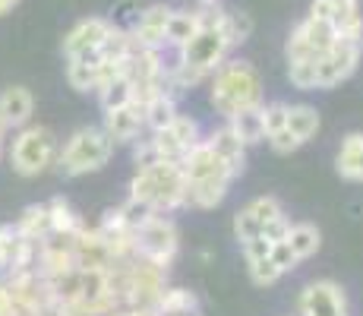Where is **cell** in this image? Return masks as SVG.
Returning a JSON list of instances; mask_svg holds the SVG:
<instances>
[{
	"mask_svg": "<svg viewBox=\"0 0 363 316\" xmlns=\"http://www.w3.org/2000/svg\"><path fill=\"white\" fill-rule=\"evenodd\" d=\"M114 156V139L101 126H82L67 139V146L57 152V171L64 178H82V174L101 171Z\"/></svg>",
	"mask_w": 363,
	"mask_h": 316,
	"instance_id": "cell-3",
	"label": "cell"
},
{
	"mask_svg": "<svg viewBox=\"0 0 363 316\" xmlns=\"http://www.w3.org/2000/svg\"><path fill=\"white\" fill-rule=\"evenodd\" d=\"M206 143H208V149H212L215 156L225 161V165L231 168L234 174L243 171V156H247V146L237 139V133L231 130V126H221V130H215L212 136L206 139Z\"/></svg>",
	"mask_w": 363,
	"mask_h": 316,
	"instance_id": "cell-15",
	"label": "cell"
},
{
	"mask_svg": "<svg viewBox=\"0 0 363 316\" xmlns=\"http://www.w3.org/2000/svg\"><path fill=\"white\" fill-rule=\"evenodd\" d=\"M288 244L291 250H294L297 259H306L313 256V253L319 250V231L313 228V224H291V234H288Z\"/></svg>",
	"mask_w": 363,
	"mask_h": 316,
	"instance_id": "cell-26",
	"label": "cell"
},
{
	"mask_svg": "<svg viewBox=\"0 0 363 316\" xmlns=\"http://www.w3.org/2000/svg\"><path fill=\"white\" fill-rule=\"evenodd\" d=\"M269 143H272V149L278 152V156H291V152H297L300 146V139L294 136V133L288 130V126H281V130H275V133H269Z\"/></svg>",
	"mask_w": 363,
	"mask_h": 316,
	"instance_id": "cell-33",
	"label": "cell"
},
{
	"mask_svg": "<svg viewBox=\"0 0 363 316\" xmlns=\"http://www.w3.org/2000/svg\"><path fill=\"white\" fill-rule=\"evenodd\" d=\"M155 310L158 316H199V300L186 288H164Z\"/></svg>",
	"mask_w": 363,
	"mask_h": 316,
	"instance_id": "cell-18",
	"label": "cell"
},
{
	"mask_svg": "<svg viewBox=\"0 0 363 316\" xmlns=\"http://www.w3.org/2000/svg\"><path fill=\"white\" fill-rule=\"evenodd\" d=\"M145 126V104L143 102H127L114 111H104V126L101 130L108 133L114 143H133L139 136V130Z\"/></svg>",
	"mask_w": 363,
	"mask_h": 316,
	"instance_id": "cell-11",
	"label": "cell"
},
{
	"mask_svg": "<svg viewBox=\"0 0 363 316\" xmlns=\"http://www.w3.org/2000/svg\"><path fill=\"white\" fill-rule=\"evenodd\" d=\"M281 276H284V272L278 269L275 263H272V256H265V259H256V263H250V278H253L256 285H275Z\"/></svg>",
	"mask_w": 363,
	"mask_h": 316,
	"instance_id": "cell-31",
	"label": "cell"
},
{
	"mask_svg": "<svg viewBox=\"0 0 363 316\" xmlns=\"http://www.w3.org/2000/svg\"><path fill=\"white\" fill-rule=\"evenodd\" d=\"M16 231L29 241H41V237L51 234V219H48V202H32L19 212L16 219Z\"/></svg>",
	"mask_w": 363,
	"mask_h": 316,
	"instance_id": "cell-21",
	"label": "cell"
},
{
	"mask_svg": "<svg viewBox=\"0 0 363 316\" xmlns=\"http://www.w3.org/2000/svg\"><path fill=\"white\" fill-rule=\"evenodd\" d=\"M57 161V136L48 126H19L10 143V168L19 178H38Z\"/></svg>",
	"mask_w": 363,
	"mask_h": 316,
	"instance_id": "cell-4",
	"label": "cell"
},
{
	"mask_svg": "<svg viewBox=\"0 0 363 316\" xmlns=\"http://www.w3.org/2000/svg\"><path fill=\"white\" fill-rule=\"evenodd\" d=\"M243 253H247V263H256V259H265L272 253V241L262 234H256L253 241L243 244Z\"/></svg>",
	"mask_w": 363,
	"mask_h": 316,
	"instance_id": "cell-36",
	"label": "cell"
},
{
	"mask_svg": "<svg viewBox=\"0 0 363 316\" xmlns=\"http://www.w3.org/2000/svg\"><path fill=\"white\" fill-rule=\"evenodd\" d=\"M329 23L338 35L347 38H363V16L357 10V0H332V13Z\"/></svg>",
	"mask_w": 363,
	"mask_h": 316,
	"instance_id": "cell-16",
	"label": "cell"
},
{
	"mask_svg": "<svg viewBox=\"0 0 363 316\" xmlns=\"http://www.w3.org/2000/svg\"><path fill=\"white\" fill-rule=\"evenodd\" d=\"M167 16H171V6L164 4H152L145 6L143 13L136 16V26L130 29V35L136 38V45L143 48H155V51H164V26H167Z\"/></svg>",
	"mask_w": 363,
	"mask_h": 316,
	"instance_id": "cell-12",
	"label": "cell"
},
{
	"mask_svg": "<svg viewBox=\"0 0 363 316\" xmlns=\"http://www.w3.org/2000/svg\"><path fill=\"white\" fill-rule=\"evenodd\" d=\"M335 38H338V32L332 29V23L316 19V16H306L288 38V60H313L316 63L335 45Z\"/></svg>",
	"mask_w": 363,
	"mask_h": 316,
	"instance_id": "cell-7",
	"label": "cell"
},
{
	"mask_svg": "<svg viewBox=\"0 0 363 316\" xmlns=\"http://www.w3.org/2000/svg\"><path fill=\"white\" fill-rule=\"evenodd\" d=\"M199 29V16L190 10H171L167 16V26H164V45L167 48H180L186 38H193Z\"/></svg>",
	"mask_w": 363,
	"mask_h": 316,
	"instance_id": "cell-22",
	"label": "cell"
},
{
	"mask_svg": "<svg viewBox=\"0 0 363 316\" xmlns=\"http://www.w3.org/2000/svg\"><path fill=\"white\" fill-rule=\"evenodd\" d=\"M117 212H121V219H123V224H127L130 231H139L145 222L152 219V215H158L155 209L149 206L145 200H136V196H130L123 206H117Z\"/></svg>",
	"mask_w": 363,
	"mask_h": 316,
	"instance_id": "cell-27",
	"label": "cell"
},
{
	"mask_svg": "<svg viewBox=\"0 0 363 316\" xmlns=\"http://www.w3.org/2000/svg\"><path fill=\"white\" fill-rule=\"evenodd\" d=\"M6 133H10V130H6V126H4V124H0V152H4V143H6Z\"/></svg>",
	"mask_w": 363,
	"mask_h": 316,
	"instance_id": "cell-38",
	"label": "cell"
},
{
	"mask_svg": "<svg viewBox=\"0 0 363 316\" xmlns=\"http://www.w3.org/2000/svg\"><path fill=\"white\" fill-rule=\"evenodd\" d=\"M234 174L231 171H218L212 178H202V180H186V206H196V209H215L225 202L228 187H231Z\"/></svg>",
	"mask_w": 363,
	"mask_h": 316,
	"instance_id": "cell-13",
	"label": "cell"
},
{
	"mask_svg": "<svg viewBox=\"0 0 363 316\" xmlns=\"http://www.w3.org/2000/svg\"><path fill=\"white\" fill-rule=\"evenodd\" d=\"M291 234V222L284 219V215H275V219H269L262 224V237H269L272 244L275 241H284V237Z\"/></svg>",
	"mask_w": 363,
	"mask_h": 316,
	"instance_id": "cell-35",
	"label": "cell"
},
{
	"mask_svg": "<svg viewBox=\"0 0 363 316\" xmlns=\"http://www.w3.org/2000/svg\"><path fill=\"white\" fill-rule=\"evenodd\" d=\"M234 234H237V241L240 244H247V241H253L256 234H262V222L250 212V206L240 209V212L234 215Z\"/></svg>",
	"mask_w": 363,
	"mask_h": 316,
	"instance_id": "cell-29",
	"label": "cell"
},
{
	"mask_svg": "<svg viewBox=\"0 0 363 316\" xmlns=\"http://www.w3.org/2000/svg\"><path fill=\"white\" fill-rule=\"evenodd\" d=\"M262 104V82L250 63L228 60L212 73V108L221 117H231L237 111L259 108Z\"/></svg>",
	"mask_w": 363,
	"mask_h": 316,
	"instance_id": "cell-1",
	"label": "cell"
},
{
	"mask_svg": "<svg viewBox=\"0 0 363 316\" xmlns=\"http://www.w3.org/2000/svg\"><path fill=\"white\" fill-rule=\"evenodd\" d=\"M231 130L237 133V139H240L243 146H256L265 139V124H262V104L259 108H247V111H237L231 117Z\"/></svg>",
	"mask_w": 363,
	"mask_h": 316,
	"instance_id": "cell-19",
	"label": "cell"
},
{
	"mask_svg": "<svg viewBox=\"0 0 363 316\" xmlns=\"http://www.w3.org/2000/svg\"><path fill=\"white\" fill-rule=\"evenodd\" d=\"M111 26L114 23H108V19H101V16H89V19H82V23H76L64 38V58L69 60V58L95 54L101 48V41L108 38Z\"/></svg>",
	"mask_w": 363,
	"mask_h": 316,
	"instance_id": "cell-10",
	"label": "cell"
},
{
	"mask_svg": "<svg viewBox=\"0 0 363 316\" xmlns=\"http://www.w3.org/2000/svg\"><path fill=\"white\" fill-rule=\"evenodd\" d=\"M177 117V104H174V95H155V98H149L145 102V126H149L152 133H158V130H164L167 124Z\"/></svg>",
	"mask_w": 363,
	"mask_h": 316,
	"instance_id": "cell-24",
	"label": "cell"
},
{
	"mask_svg": "<svg viewBox=\"0 0 363 316\" xmlns=\"http://www.w3.org/2000/svg\"><path fill=\"white\" fill-rule=\"evenodd\" d=\"M196 143H199V124L184 114L174 117L164 130L152 133V149H155L158 161H180Z\"/></svg>",
	"mask_w": 363,
	"mask_h": 316,
	"instance_id": "cell-8",
	"label": "cell"
},
{
	"mask_svg": "<svg viewBox=\"0 0 363 316\" xmlns=\"http://www.w3.org/2000/svg\"><path fill=\"white\" fill-rule=\"evenodd\" d=\"M360 54H363V38L338 35L335 45L316 60V89H335L338 82H345L357 70Z\"/></svg>",
	"mask_w": 363,
	"mask_h": 316,
	"instance_id": "cell-6",
	"label": "cell"
},
{
	"mask_svg": "<svg viewBox=\"0 0 363 316\" xmlns=\"http://www.w3.org/2000/svg\"><path fill=\"white\" fill-rule=\"evenodd\" d=\"M225 35H228V41H231V48L234 45H240V41H247L250 38V32H253V19L247 16V13H228L225 10Z\"/></svg>",
	"mask_w": 363,
	"mask_h": 316,
	"instance_id": "cell-28",
	"label": "cell"
},
{
	"mask_svg": "<svg viewBox=\"0 0 363 316\" xmlns=\"http://www.w3.org/2000/svg\"><path fill=\"white\" fill-rule=\"evenodd\" d=\"M199 4H218V0H199Z\"/></svg>",
	"mask_w": 363,
	"mask_h": 316,
	"instance_id": "cell-39",
	"label": "cell"
},
{
	"mask_svg": "<svg viewBox=\"0 0 363 316\" xmlns=\"http://www.w3.org/2000/svg\"><path fill=\"white\" fill-rule=\"evenodd\" d=\"M177 247H180L177 228H174L171 219H164V212L152 215V219L136 231V256L149 259V263L162 266V269H167V266L174 263Z\"/></svg>",
	"mask_w": 363,
	"mask_h": 316,
	"instance_id": "cell-5",
	"label": "cell"
},
{
	"mask_svg": "<svg viewBox=\"0 0 363 316\" xmlns=\"http://www.w3.org/2000/svg\"><path fill=\"white\" fill-rule=\"evenodd\" d=\"M99 102H101L104 111H114V108H121V104L133 102V82L123 73H117L114 80L104 82V86L99 89Z\"/></svg>",
	"mask_w": 363,
	"mask_h": 316,
	"instance_id": "cell-25",
	"label": "cell"
},
{
	"mask_svg": "<svg viewBox=\"0 0 363 316\" xmlns=\"http://www.w3.org/2000/svg\"><path fill=\"white\" fill-rule=\"evenodd\" d=\"M300 316H347V298L335 282H313L300 294Z\"/></svg>",
	"mask_w": 363,
	"mask_h": 316,
	"instance_id": "cell-9",
	"label": "cell"
},
{
	"mask_svg": "<svg viewBox=\"0 0 363 316\" xmlns=\"http://www.w3.org/2000/svg\"><path fill=\"white\" fill-rule=\"evenodd\" d=\"M269 256H272V263H275V266H278V269H281V272L294 269V266L300 263V259L294 256V250H291L288 237H284V241H275V244H272V253H269Z\"/></svg>",
	"mask_w": 363,
	"mask_h": 316,
	"instance_id": "cell-34",
	"label": "cell"
},
{
	"mask_svg": "<svg viewBox=\"0 0 363 316\" xmlns=\"http://www.w3.org/2000/svg\"><path fill=\"white\" fill-rule=\"evenodd\" d=\"M288 76L297 89H316V63L313 60H288Z\"/></svg>",
	"mask_w": 363,
	"mask_h": 316,
	"instance_id": "cell-30",
	"label": "cell"
},
{
	"mask_svg": "<svg viewBox=\"0 0 363 316\" xmlns=\"http://www.w3.org/2000/svg\"><path fill=\"white\" fill-rule=\"evenodd\" d=\"M262 124H265V136L275 130H281L288 124V104L284 102H272V104H262Z\"/></svg>",
	"mask_w": 363,
	"mask_h": 316,
	"instance_id": "cell-32",
	"label": "cell"
},
{
	"mask_svg": "<svg viewBox=\"0 0 363 316\" xmlns=\"http://www.w3.org/2000/svg\"><path fill=\"white\" fill-rule=\"evenodd\" d=\"M16 4H19V0H0V16H6V13H10Z\"/></svg>",
	"mask_w": 363,
	"mask_h": 316,
	"instance_id": "cell-37",
	"label": "cell"
},
{
	"mask_svg": "<svg viewBox=\"0 0 363 316\" xmlns=\"http://www.w3.org/2000/svg\"><path fill=\"white\" fill-rule=\"evenodd\" d=\"M32 111H35V98L26 86H10L0 92V124H4L6 130L26 126Z\"/></svg>",
	"mask_w": 363,
	"mask_h": 316,
	"instance_id": "cell-14",
	"label": "cell"
},
{
	"mask_svg": "<svg viewBox=\"0 0 363 316\" xmlns=\"http://www.w3.org/2000/svg\"><path fill=\"white\" fill-rule=\"evenodd\" d=\"M130 196L145 200L155 212H174L186 206V178L180 171V161H155V165L136 168Z\"/></svg>",
	"mask_w": 363,
	"mask_h": 316,
	"instance_id": "cell-2",
	"label": "cell"
},
{
	"mask_svg": "<svg viewBox=\"0 0 363 316\" xmlns=\"http://www.w3.org/2000/svg\"><path fill=\"white\" fill-rule=\"evenodd\" d=\"M338 174L345 180H363V133H347L338 149Z\"/></svg>",
	"mask_w": 363,
	"mask_h": 316,
	"instance_id": "cell-17",
	"label": "cell"
},
{
	"mask_svg": "<svg viewBox=\"0 0 363 316\" xmlns=\"http://www.w3.org/2000/svg\"><path fill=\"white\" fill-rule=\"evenodd\" d=\"M48 219H51V234H79L86 228V222L79 219V212L69 206L64 196H54L48 202Z\"/></svg>",
	"mask_w": 363,
	"mask_h": 316,
	"instance_id": "cell-20",
	"label": "cell"
},
{
	"mask_svg": "<svg viewBox=\"0 0 363 316\" xmlns=\"http://www.w3.org/2000/svg\"><path fill=\"white\" fill-rule=\"evenodd\" d=\"M284 126L294 133L300 143H310V139L319 133L316 108H310V104H294V108H288V124H284Z\"/></svg>",
	"mask_w": 363,
	"mask_h": 316,
	"instance_id": "cell-23",
	"label": "cell"
}]
</instances>
